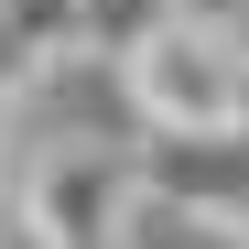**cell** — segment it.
<instances>
[{
	"instance_id": "obj_1",
	"label": "cell",
	"mask_w": 249,
	"mask_h": 249,
	"mask_svg": "<svg viewBox=\"0 0 249 249\" xmlns=\"http://www.w3.org/2000/svg\"><path fill=\"white\" fill-rule=\"evenodd\" d=\"M119 87H130L152 141H238L249 130V33L162 11L141 44L119 54Z\"/></svg>"
},
{
	"instance_id": "obj_2",
	"label": "cell",
	"mask_w": 249,
	"mask_h": 249,
	"mask_svg": "<svg viewBox=\"0 0 249 249\" xmlns=\"http://www.w3.org/2000/svg\"><path fill=\"white\" fill-rule=\"evenodd\" d=\"M119 206H130V184L108 174V152H54L22 195V228H33V249H108Z\"/></svg>"
},
{
	"instance_id": "obj_3",
	"label": "cell",
	"mask_w": 249,
	"mask_h": 249,
	"mask_svg": "<svg viewBox=\"0 0 249 249\" xmlns=\"http://www.w3.org/2000/svg\"><path fill=\"white\" fill-rule=\"evenodd\" d=\"M119 238H130V249H249L228 217L174 206V195H130V206H119Z\"/></svg>"
},
{
	"instance_id": "obj_4",
	"label": "cell",
	"mask_w": 249,
	"mask_h": 249,
	"mask_svg": "<svg viewBox=\"0 0 249 249\" xmlns=\"http://www.w3.org/2000/svg\"><path fill=\"white\" fill-rule=\"evenodd\" d=\"M0 206H11V152H0Z\"/></svg>"
}]
</instances>
